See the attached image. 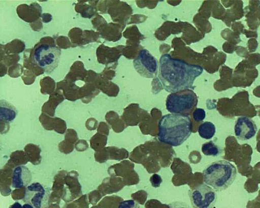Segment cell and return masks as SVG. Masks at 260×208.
<instances>
[{"mask_svg": "<svg viewBox=\"0 0 260 208\" xmlns=\"http://www.w3.org/2000/svg\"><path fill=\"white\" fill-rule=\"evenodd\" d=\"M203 70L199 65H192L165 54L160 59L158 76L164 89L173 93L189 90Z\"/></svg>", "mask_w": 260, "mask_h": 208, "instance_id": "cell-1", "label": "cell"}, {"mask_svg": "<svg viewBox=\"0 0 260 208\" xmlns=\"http://www.w3.org/2000/svg\"><path fill=\"white\" fill-rule=\"evenodd\" d=\"M192 129V123L188 115L167 114L159 122L158 138L166 145L179 147L189 138Z\"/></svg>", "mask_w": 260, "mask_h": 208, "instance_id": "cell-2", "label": "cell"}, {"mask_svg": "<svg viewBox=\"0 0 260 208\" xmlns=\"http://www.w3.org/2000/svg\"><path fill=\"white\" fill-rule=\"evenodd\" d=\"M237 169L231 163L221 160L209 164L203 171V180L216 191L229 188L237 177Z\"/></svg>", "mask_w": 260, "mask_h": 208, "instance_id": "cell-3", "label": "cell"}, {"mask_svg": "<svg viewBox=\"0 0 260 208\" xmlns=\"http://www.w3.org/2000/svg\"><path fill=\"white\" fill-rule=\"evenodd\" d=\"M197 94L191 90L171 93L166 100V108L170 113L188 115L197 107Z\"/></svg>", "mask_w": 260, "mask_h": 208, "instance_id": "cell-4", "label": "cell"}, {"mask_svg": "<svg viewBox=\"0 0 260 208\" xmlns=\"http://www.w3.org/2000/svg\"><path fill=\"white\" fill-rule=\"evenodd\" d=\"M61 51L58 47L47 44L36 46L32 53V60L47 73H52L58 66Z\"/></svg>", "mask_w": 260, "mask_h": 208, "instance_id": "cell-5", "label": "cell"}, {"mask_svg": "<svg viewBox=\"0 0 260 208\" xmlns=\"http://www.w3.org/2000/svg\"><path fill=\"white\" fill-rule=\"evenodd\" d=\"M189 195L193 208H212L217 199L215 190L206 184L192 188Z\"/></svg>", "mask_w": 260, "mask_h": 208, "instance_id": "cell-6", "label": "cell"}, {"mask_svg": "<svg viewBox=\"0 0 260 208\" xmlns=\"http://www.w3.org/2000/svg\"><path fill=\"white\" fill-rule=\"evenodd\" d=\"M51 194L50 188H45L39 183H32L25 188L24 201L35 208H46Z\"/></svg>", "mask_w": 260, "mask_h": 208, "instance_id": "cell-7", "label": "cell"}, {"mask_svg": "<svg viewBox=\"0 0 260 208\" xmlns=\"http://www.w3.org/2000/svg\"><path fill=\"white\" fill-rule=\"evenodd\" d=\"M134 65L137 73L144 77L153 78L157 73V61L148 50L143 49L140 51Z\"/></svg>", "mask_w": 260, "mask_h": 208, "instance_id": "cell-8", "label": "cell"}, {"mask_svg": "<svg viewBox=\"0 0 260 208\" xmlns=\"http://www.w3.org/2000/svg\"><path fill=\"white\" fill-rule=\"evenodd\" d=\"M235 133L237 137L241 141H248L253 138L257 131L255 123L247 117H240L236 122Z\"/></svg>", "mask_w": 260, "mask_h": 208, "instance_id": "cell-9", "label": "cell"}, {"mask_svg": "<svg viewBox=\"0 0 260 208\" xmlns=\"http://www.w3.org/2000/svg\"><path fill=\"white\" fill-rule=\"evenodd\" d=\"M12 178V187L21 189L28 186L31 181V174L28 167L21 165L14 168Z\"/></svg>", "mask_w": 260, "mask_h": 208, "instance_id": "cell-10", "label": "cell"}, {"mask_svg": "<svg viewBox=\"0 0 260 208\" xmlns=\"http://www.w3.org/2000/svg\"><path fill=\"white\" fill-rule=\"evenodd\" d=\"M16 111L11 104L1 101V120L5 122H11L16 116Z\"/></svg>", "mask_w": 260, "mask_h": 208, "instance_id": "cell-11", "label": "cell"}, {"mask_svg": "<svg viewBox=\"0 0 260 208\" xmlns=\"http://www.w3.org/2000/svg\"><path fill=\"white\" fill-rule=\"evenodd\" d=\"M216 133L215 125L210 122L202 123L199 127V133L200 137L205 140H210L214 137Z\"/></svg>", "mask_w": 260, "mask_h": 208, "instance_id": "cell-12", "label": "cell"}, {"mask_svg": "<svg viewBox=\"0 0 260 208\" xmlns=\"http://www.w3.org/2000/svg\"><path fill=\"white\" fill-rule=\"evenodd\" d=\"M202 152L207 156H217L221 153L220 149L213 141L207 142L202 146Z\"/></svg>", "mask_w": 260, "mask_h": 208, "instance_id": "cell-13", "label": "cell"}, {"mask_svg": "<svg viewBox=\"0 0 260 208\" xmlns=\"http://www.w3.org/2000/svg\"><path fill=\"white\" fill-rule=\"evenodd\" d=\"M206 116V112L202 109H196L193 112L192 117L195 122H202L205 119Z\"/></svg>", "mask_w": 260, "mask_h": 208, "instance_id": "cell-14", "label": "cell"}, {"mask_svg": "<svg viewBox=\"0 0 260 208\" xmlns=\"http://www.w3.org/2000/svg\"><path fill=\"white\" fill-rule=\"evenodd\" d=\"M118 208H141L140 205L133 199L121 201Z\"/></svg>", "mask_w": 260, "mask_h": 208, "instance_id": "cell-15", "label": "cell"}, {"mask_svg": "<svg viewBox=\"0 0 260 208\" xmlns=\"http://www.w3.org/2000/svg\"><path fill=\"white\" fill-rule=\"evenodd\" d=\"M152 185L153 187H159L161 183V179L159 175L155 174L152 176L150 179Z\"/></svg>", "mask_w": 260, "mask_h": 208, "instance_id": "cell-16", "label": "cell"}, {"mask_svg": "<svg viewBox=\"0 0 260 208\" xmlns=\"http://www.w3.org/2000/svg\"><path fill=\"white\" fill-rule=\"evenodd\" d=\"M169 208H191L190 206L182 202H175L170 203Z\"/></svg>", "mask_w": 260, "mask_h": 208, "instance_id": "cell-17", "label": "cell"}, {"mask_svg": "<svg viewBox=\"0 0 260 208\" xmlns=\"http://www.w3.org/2000/svg\"><path fill=\"white\" fill-rule=\"evenodd\" d=\"M9 208H22V206L19 202H15L10 206Z\"/></svg>", "mask_w": 260, "mask_h": 208, "instance_id": "cell-18", "label": "cell"}, {"mask_svg": "<svg viewBox=\"0 0 260 208\" xmlns=\"http://www.w3.org/2000/svg\"><path fill=\"white\" fill-rule=\"evenodd\" d=\"M22 208H35V207L29 203H26V204H24L22 206Z\"/></svg>", "mask_w": 260, "mask_h": 208, "instance_id": "cell-19", "label": "cell"}]
</instances>
